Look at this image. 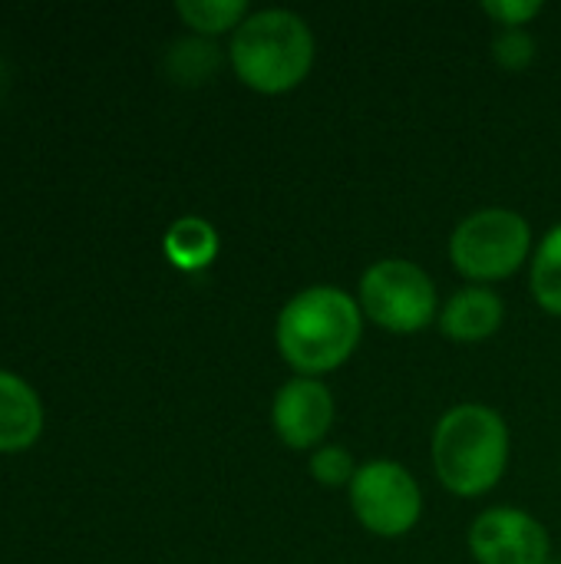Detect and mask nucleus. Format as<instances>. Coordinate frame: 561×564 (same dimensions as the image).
I'll list each match as a JSON object with an SVG mask.
<instances>
[{
	"instance_id": "1",
	"label": "nucleus",
	"mask_w": 561,
	"mask_h": 564,
	"mask_svg": "<svg viewBox=\"0 0 561 564\" xmlns=\"http://www.w3.org/2000/svg\"><path fill=\"white\" fill-rule=\"evenodd\" d=\"M364 337L360 304L334 284L298 291L274 321V344L298 377H324L341 370Z\"/></svg>"
},
{
	"instance_id": "2",
	"label": "nucleus",
	"mask_w": 561,
	"mask_h": 564,
	"mask_svg": "<svg viewBox=\"0 0 561 564\" xmlns=\"http://www.w3.org/2000/svg\"><path fill=\"white\" fill-rule=\"evenodd\" d=\"M509 426L483 403H460L446 410L433 430V469L446 492L479 499L493 492L509 469Z\"/></svg>"
},
{
	"instance_id": "3",
	"label": "nucleus",
	"mask_w": 561,
	"mask_h": 564,
	"mask_svg": "<svg viewBox=\"0 0 561 564\" xmlns=\"http://www.w3.org/2000/svg\"><path fill=\"white\" fill-rule=\"evenodd\" d=\"M317 43L308 20L294 10L271 7L255 10L231 33L228 59L235 76L265 96H281L298 89L314 69Z\"/></svg>"
},
{
	"instance_id": "4",
	"label": "nucleus",
	"mask_w": 561,
	"mask_h": 564,
	"mask_svg": "<svg viewBox=\"0 0 561 564\" xmlns=\"http://www.w3.org/2000/svg\"><path fill=\"white\" fill-rule=\"evenodd\" d=\"M532 254V228L513 208H479L450 235V261L473 284L513 278Z\"/></svg>"
},
{
	"instance_id": "5",
	"label": "nucleus",
	"mask_w": 561,
	"mask_h": 564,
	"mask_svg": "<svg viewBox=\"0 0 561 564\" xmlns=\"http://www.w3.org/2000/svg\"><path fill=\"white\" fill-rule=\"evenodd\" d=\"M357 291L364 317L390 334H420L440 321L433 278L407 258H384L370 264L360 274Z\"/></svg>"
},
{
	"instance_id": "6",
	"label": "nucleus",
	"mask_w": 561,
	"mask_h": 564,
	"mask_svg": "<svg viewBox=\"0 0 561 564\" xmlns=\"http://www.w3.org/2000/svg\"><path fill=\"white\" fill-rule=\"evenodd\" d=\"M354 519L377 539H403L423 516V492L413 473L393 459H374L357 466L347 486Z\"/></svg>"
},
{
	"instance_id": "7",
	"label": "nucleus",
	"mask_w": 561,
	"mask_h": 564,
	"mask_svg": "<svg viewBox=\"0 0 561 564\" xmlns=\"http://www.w3.org/2000/svg\"><path fill=\"white\" fill-rule=\"evenodd\" d=\"M466 545L476 564H546L552 558L549 529L513 506L479 512L470 525Z\"/></svg>"
},
{
	"instance_id": "8",
	"label": "nucleus",
	"mask_w": 561,
	"mask_h": 564,
	"mask_svg": "<svg viewBox=\"0 0 561 564\" xmlns=\"http://www.w3.org/2000/svg\"><path fill=\"white\" fill-rule=\"evenodd\" d=\"M334 423V397L317 377H291L271 400V430L294 449H317Z\"/></svg>"
},
{
	"instance_id": "9",
	"label": "nucleus",
	"mask_w": 561,
	"mask_h": 564,
	"mask_svg": "<svg viewBox=\"0 0 561 564\" xmlns=\"http://www.w3.org/2000/svg\"><path fill=\"white\" fill-rule=\"evenodd\" d=\"M506 321L503 297L486 284H470L456 291L440 311V330L453 344H483Z\"/></svg>"
},
{
	"instance_id": "10",
	"label": "nucleus",
	"mask_w": 561,
	"mask_h": 564,
	"mask_svg": "<svg viewBox=\"0 0 561 564\" xmlns=\"http://www.w3.org/2000/svg\"><path fill=\"white\" fill-rule=\"evenodd\" d=\"M43 433V403L17 373L0 370V453L30 449Z\"/></svg>"
},
{
	"instance_id": "11",
	"label": "nucleus",
	"mask_w": 561,
	"mask_h": 564,
	"mask_svg": "<svg viewBox=\"0 0 561 564\" xmlns=\"http://www.w3.org/2000/svg\"><path fill=\"white\" fill-rule=\"evenodd\" d=\"M162 248H165V258L179 271H202L218 254V231L205 218L185 215V218L169 225V231L162 238Z\"/></svg>"
},
{
	"instance_id": "12",
	"label": "nucleus",
	"mask_w": 561,
	"mask_h": 564,
	"mask_svg": "<svg viewBox=\"0 0 561 564\" xmlns=\"http://www.w3.org/2000/svg\"><path fill=\"white\" fill-rule=\"evenodd\" d=\"M529 288L536 304L546 314L561 317V221L546 231V238L532 251V274Z\"/></svg>"
},
{
	"instance_id": "13",
	"label": "nucleus",
	"mask_w": 561,
	"mask_h": 564,
	"mask_svg": "<svg viewBox=\"0 0 561 564\" xmlns=\"http://www.w3.org/2000/svg\"><path fill=\"white\" fill-rule=\"evenodd\" d=\"M175 13L192 26L198 36H218V33H235L241 20L248 17L245 0H179Z\"/></svg>"
},
{
	"instance_id": "14",
	"label": "nucleus",
	"mask_w": 561,
	"mask_h": 564,
	"mask_svg": "<svg viewBox=\"0 0 561 564\" xmlns=\"http://www.w3.org/2000/svg\"><path fill=\"white\" fill-rule=\"evenodd\" d=\"M218 66V50L208 40H182L169 50V73L179 83H202Z\"/></svg>"
},
{
	"instance_id": "15",
	"label": "nucleus",
	"mask_w": 561,
	"mask_h": 564,
	"mask_svg": "<svg viewBox=\"0 0 561 564\" xmlns=\"http://www.w3.org/2000/svg\"><path fill=\"white\" fill-rule=\"evenodd\" d=\"M314 482L327 486V489H341V486H350L354 476H357V463L354 456L344 449V446H317L311 453V463H308Z\"/></svg>"
},
{
	"instance_id": "16",
	"label": "nucleus",
	"mask_w": 561,
	"mask_h": 564,
	"mask_svg": "<svg viewBox=\"0 0 561 564\" xmlns=\"http://www.w3.org/2000/svg\"><path fill=\"white\" fill-rule=\"evenodd\" d=\"M493 56L503 69H526L536 59V36L529 30H499L493 40Z\"/></svg>"
},
{
	"instance_id": "17",
	"label": "nucleus",
	"mask_w": 561,
	"mask_h": 564,
	"mask_svg": "<svg viewBox=\"0 0 561 564\" xmlns=\"http://www.w3.org/2000/svg\"><path fill=\"white\" fill-rule=\"evenodd\" d=\"M546 10L542 0H486L483 13L496 20L499 30H526L539 13Z\"/></svg>"
},
{
	"instance_id": "18",
	"label": "nucleus",
	"mask_w": 561,
	"mask_h": 564,
	"mask_svg": "<svg viewBox=\"0 0 561 564\" xmlns=\"http://www.w3.org/2000/svg\"><path fill=\"white\" fill-rule=\"evenodd\" d=\"M0 86H3V63H0Z\"/></svg>"
},
{
	"instance_id": "19",
	"label": "nucleus",
	"mask_w": 561,
	"mask_h": 564,
	"mask_svg": "<svg viewBox=\"0 0 561 564\" xmlns=\"http://www.w3.org/2000/svg\"><path fill=\"white\" fill-rule=\"evenodd\" d=\"M546 564H561V558H549V562Z\"/></svg>"
}]
</instances>
